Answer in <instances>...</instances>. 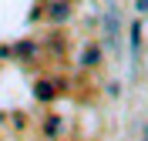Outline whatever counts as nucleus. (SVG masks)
<instances>
[{
	"label": "nucleus",
	"mask_w": 148,
	"mask_h": 141,
	"mask_svg": "<svg viewBox=\"0 0 148 141\" xmlns=\"http://www.w3.org/2000/svg\"><path fill=\"white\" fill-rule=\"evenodd\" d=\"M138 10H141V14H148V0H138Z\"/></svg>",
	"instance_id": "obj_1"
}]
</instances>
